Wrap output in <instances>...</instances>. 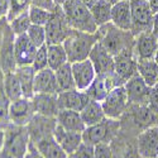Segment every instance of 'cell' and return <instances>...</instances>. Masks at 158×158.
<instances>
[{
  "label": "cell",
  "mask_w": 158,
  "mask_h": 158,
  "mask_svg": "<svg viewBox=\"0 0 158 158\" xmlns=\"http://www.w3.org/2000/svg\"><path fill=\"white\" fill-rule=\"evenodd\" d=\"M98 41L108 49V52L113 56L118 53L133 48L134 46V35L130 31H124L115 27L110 22L108 24H104L98 28Z\"/></svg>",
  "instance_id": "obj_1"
},
{
  "label": "cell",
  "mask_w": 158,
  "mask_h": 158,
  "mask_svg": "<svg viewBox=\"0 0 158 158\" xmlns=\"http://www.w3.org/2000/svg\"><path fill=\"white\" fill-rule=\"evenodd\" d=\"M135 146L142 158L158 157V125L142 130L137 137Z\"/></svg>",
  "instance_id": "obj_12"
},
{
  "label": "cell",
  "mask_w": 158,
  "mask_h": 158,
  "mask_svg": "<svg viewBox=\"0 0 158 158\" xmlns=\"http://www.w3.org/2000/svg\"><path fill=\"white\" fill-rule=\"evenodd\" d=\"M61 6L70 27L73 31L96 34L99 27L91 15L89 6L81 3L80 0H66Z\"/></svg>",
  "instance_id": "obj_2"
},
{
  "label": "cell",
  "mask_w": 158,
  "mask_h": 158,
  "mask_svg": "<svg viewBox=\"0 0 158 158\" xmlns=\"http://www.w3.org/2000/svg\"><path fill=\"white\" fill-rule=\"evenodd\" d=\"M71 67H72L76 89L85 91L96 77V71H95L93 62L89 58H86L82 61H77V62L71 63Z\"/></svg>",
  "instance_id": "obj_18"
},
{
  "label": "cell",
  "mask_w": 158,
  "mask_h": 158,
  "mask_svg": "<svg viewBox=\"0 0 158 158\" xmlns=\"http://www.w3.org/2000/svg\"><path fill=\"white\" fill-rule=\"evenodd\" d=\"M31 144V134L28 127L10 125L5 129L4 149L14 158H24Z\"/></svg>",
  "instance_id": "obj_6"
},
{
  "label": "cell",
  "mask_w": 158,
  "mask_h": 158,
  "mask_svg": "<svg viewBox=\"0 0 158 158\" xmlns=\"http://www.w3.org/2000/svg\"><path fill=\"white\" fill-rule=\"evenodd\" d=\"M157 158H158V157H157Z\"/></svg>",
  "instance_id": "obj_57"
},
{
  "label": "cell",
  "mask_w": 158,
  "mask_h": 158,
  "mask_svg": "<svg viewBox=\"0 0 158 158\" xmlns=\"http://www.w3.org/2000/svg\"><path fill=\"white\" fill-rule=\"evenodd\" d=\"M34 94H58L60 89L53 70L44 69L37 71L34 76Z\"/></svg>",
  "instance_id": "obj_23"
},
{
  "label": "cell",
  "mask_w": 158,
  "mask_h": 158,
  "mask_svg": "<svg viewBox=\"0 0 158 158\" xmlns=\"http://www.w3.org/2000/svg\"><path fill=\"white\" fill-rule=\"evenodd\" d=\"M131 105V116H133V122L143 128L147 129L149 127L153 125H158V114H156L154 111H152L148 105Z\"/></svg>",
  "instance_id": "obj_26"
},
{
  "label": "cell",
  "mask_w": 158,
  "mask_h": 158,
  "mask_svg": "<svg viewBox=\"0 0 158 158\" xmlns=\"http://www.w3.org/2000/svg\"><path fill=\"white\" fill-rule=\"evenodd\" d=\"M71 156H72V158H94V146L82 142L81 146Z\"/></svg>",
  "instance_id": "obj_42"
},
{
  "label": "cell",
  "mask_w": 158,
  "mask_h": 158,
  "mask_svg": "<svg viewBox=\"0 0 158 158\" xmlns=\"http://www.w3.org/2000/svg\"><path fill=\"white\" fill-rule=\"evenodd\" d=\"M57 95L58 94H34L32 98L34 113L43 116L56 118L60 111Z\"/></svg>",
  "instance_id": "obj_21"
},
{
  "label": "cell",
  "mask_w": 158,
  "mask_h": 158,
  "mask_svg": "<svg viewBox=\"0 0 158 158\" xmlns=\"http://www.w3.org/2000/svg\"><path fill=\"white\" fill-rule=\"evenodd\" d=\"M89 60L93 62L96 75H113L114 73V56L108 52L99 41L90 52Z\"/></svg>",
  "instance_id": "obj_15"
},
{
  "label": "cell",
  "mask_w": 158,
  "mask_h": 158,
  "mask_svg": "<svg viewBox=\"0 0 158 158\" xmlns=\"http://www.w3.org/2000/svg\"><path fill=\"white\" fill-rule=\"evenodd\" d=\"M69 158H72V156H69Z\"/></svg>",
  "instance_id": "obj_56"
},
{
  "label": "cell",
  "mask_w": 158,
  "mask_h": 158,
  "mask_svg": "<svg viewBox=\"0 0 158 158\" xmlns=\"http://www.w3.org/2000/svg\"><path fill=\"white\" fill-rule=\"evenodd\" d=\"M32 5V0H10V11L6 17V20H11L17 15L27 11Z\"/></svg>",
  "instance_id": "obj_39"
},
{
  "label": "cell",
  "mask_w": 158,
  "mask_h": 158,
  "mask_svg": "<svg viewBox=\"0 0 158 158\" xmlns=\"http://www.w3.org/2000/svg\"><path fill=\"white\" fill-rule=\"evenodd\" d=\"M32 5L41 6V8L52 10L56 6V2H55V0H32Z\"/></svg>",
  "instance_id": "obj_46"
},
{
  "label": "cell",
  "mask_w": 158,
  "mask_h": 158,
  "mask_svg": "<svg viewBox=\"0 0 158 158\" xmlns=\"http://www.w3.org/2000/svg\"><path fill=\"white\" fill-rule=\"evenodd\" d=\"M119 85L120 84L118 82L114 73L113 75H96L95 80L85 90V93L91 100H96L101 102L115 86H119Z\"/></svg>",
  "instance_id": "obj_14"
},
{
  "label": "cell",
  "mask_w": 158,
  "mask_h": 158,
  "mask_svg": "<svg viewBox=\"0 0 158 158\" xmlns=\"http://www.w3.org/2000/svg\"><path fill=\"white\" fill-rule=\"evenodd\" d=\"M111 8L113 5L108 4L104 0H98V2L90 8L91 15H93L98 27H101L104 24H108L111 22Z\"/></svg>",
  "instance_id": "obj_34"
},
{
  "label": "cell",
  "mask_w": 158,
  "mask_h": 158,
  "mask_svg": "<svg viewBox=\"0 0 158 158\" xmlns=\"http://www.w3.org/2000/svg\"><path fill=\"white\" fill-rule=\"evenodd\" d=\"M55 73H56V80L58 84L60 93L61 91H67V90L76 89L75 78H73V73H72V67H71L70 62L64 63L60 69H57L55 71Z\"/></svg>",
  "instance_id": "obj_32"
},
{
  "label": "cell",
  "mask_w": 158,
  "mask_h": 158,
  "mask_svg": "<svg viewBox=\"0 0 158 158\" xmlns=\"http://www.w3.org/2000/svg\"><path fill=\"white\" fill-rule=\"evenodd\" d=\"M158 46V38L152 31L143 32L134 37L133 52L137 60H154L156 49Z\"/></svg>",
  "instance_id": "obj_16"
},
{
  "label": "cell",
  "mask_w": 158,
  "mask_h": 158,
  "mask_svg": "<svg viewBox=\"0 0 158 158\" xmlns=\"http://www.w3.org/2000/svg\"><path fill=\"white\" fill-rule=\"evenodd\" d=\"M124 87L127 90L130 104H133V105H147L148 104L151 86L146 84V81L139 76L138 72L124 84Z\"/></svg>",
  "instance_id": "obj_13"
},
{
  "label": "cell",
  "mask_w": 158,
  "mask_h": 158,
  "mask_svg": "<svg viewBox=\"0 0 158 158\" xmlns=\"http://www.w3.org/2000/svg\"><path fill=\"white\" fill-rule=\"evenodd\" d=\"M148 4L153 13H158V0H148Z\"/></svg>",
  "instance_id": "obj_50"
},
{
  "label": "cell",
  "mask_w": 158,
  "mask_h": 158,
  "mask_svg": "<svg viewBox=\"0 0 158 158\" xmlns=\"http://www.w3.org/2000/svg\"><path fill=\"white\" fill-rule=\"evenodd\" d=\"M120 129L119 119H105L98 124L86 127L82 131V140L91 146H96L100 143H109L118 135Z\"/></svg>",
  "instance_id": "obj_4"
},
{
  "label": "cell",
  "mask_w": 158,
  "mask_h": 158,
  "mask_svg": "<svg viewBox=\"0 0 158 158\" xmlns=\"http://www.w3.org/2000/svg\"><path fill=\"white\" fill-rule=\"evenodd\" d=\"M111 23L115 27L130 31L131 29V11H130V2L122 0L111 8Z\"/></svg>",
  "instance_id": "obj_25"
},
{
  "label": "cell",
  "mask_w": 158,
  "mask_h": 158,
  "mask_svg": "<svg viewBox=\"0 0 158 158\" xmlns=\"http://www.w3.org/2000/svg\"><path fill=\"white\" fill-rule=\"evenodd\" d=\"M32 67L35 70V72L48 69V44H44L42 47L37 48Z\"/></svg>",
  "instance_id": "obj_38"
},
{
  "label": "cell",
  "mask_w": 158,
  "mask_h": 158,
  "mask_svg": "<svg viewBox=\"0 0 158 158\" xmlns=\"http://www.w3.org/2000/svg\"><path fill=\"white\" fill-rule=\"evenodd\" d=\"M56 125H57L56 118H49V116L34 114L32 120L27 125L29 134H31V140L33 143H35L39 139L53 135V130H55Z\"/></svg>",
  "instance_id": "obj_17"
},
{
  "label": "cell",
  "mask_w": 158,
  "mask_h": 158,
  "mask_svg": "<svg viewBox=\"0 0 158 158\" xmlns=\"http://www.w3.org/2000/svg\"><path fill=\"white\" fill-rule=\"evenodd\" d=\"M152 33L158 38V13H154L153 15V23H152Z\"/></svg>",
  "instance_id": "obj_48"
},
{
  "label": "cell",
  "mask_w": 158,
  "mask_h": 158,
  "mask_svg": "<svg viewBox=\"0 0 158 158\" xmlns=\"http://www.w3.org/2000/svg\"><path fill=\"white\" fill-rule=\"evenodd\" d=\"M47 34V44H60L63 43L64 39L70 35L72 28L66 19L63 9L61 5L56 4V6L51 10V18L44 25Z\"/></svg>",
  "instance_id": "obj_5"
},
{
  "label": "cell",
  "mask_w": 158,
  "mask_h": 158,
  "mask_svg": "<svg viewBox=\"0 0 158 158\" xmlns=\"http://www.w3.org/2000/svg\"><path fill=\"white\" fill-rule=\"evenodd\" d=\"M10 11V0H0V20H6Z\"/></svg>",
  "instance_id": "obj_45"
},
{
  "label": "cell",
  "mask_w": 158,
  "mask_h": 158,
  "mask_svg": "<svg viewBox=\"0 0 158 158\" xmlns=\"http://www.w3.org/2000/svg\"><path fill=\"white\" fill-rule=\"evenodd\" d=\"M4 143H5V130L0 129V153L4 149Z\"/></svg>",
  "instance_id": "obj_49"
},
{
  "label": "cell",
  "mask_w": 158,
  "mask_h": 158,
  "mask_svg": "<svg viewBox=\"0 0 158 158\" xmlns=\"http://www.w3.org/2000/svg\"><path fill=\"white\" fill-rule=\"evenodd\" d=\"M8 22V20H6ZM8 25L10 31L14 33V35H22V34H27L29 27L32 25L31 18H29V13L28 10L22 13V14L17 15L15 18H13L11 20L8 22Z\"/></svg>",
  "instance_id": "obj_35"
},
{
  "label": "cell",
  "mask_w": 158,
  "mask_h": 158,
  "mask_svg": "<svg viewBox=\"0 0 158 158\" xmlns=\"http://www.w3.org/2000/svg\"><path fill=\"white\" fill-rule=\"evenodd\" d=\"M129 99L124 85L115 86L108 96L101 101V106L105 113V116L110 119H120L129 108Z\"/></svg>",
  "instance_id": "obj_8"
},
{
  "label": "cell",
  "mask_w": 158,
  "mask_h": 158,
  "mask_svg": "<svg viewBox=\"0 0 158 158\" xmlns=\"http://www.w3.org/2000/svg\"><path fill=\"white\" fill-rule=\"evenodd\" d=\"M138 73L148 86L158 84V63L154 60H139Z\"/></svg>",
  "instance_id": "obj_30"
},
{
  "label": "cell",
  "mask_w": 158,
  "mask_h": 158,
  "mask_svg": "<svg viewBox=\"0 0 158 158\" xmlns=\"http://www.w3.org/2000/svg\"><path fill=\"white\" fill-rule=\"evenodd\" d=\"M80 114H81V118H82V122L85 123L86 127L98 124V123L102 122L105 118H106L105 116L104 110H102L101 102L96 101V100H91V99L82 108Z\"/></svg>",
  "instance_id": "obj_28"
},
{
  "label": "cell",
  "mask_w": 158,
  "mask_h": 158,
  "mask_svg": "<svg viewBox=\"0 0 158 158\" xmlns=\"http://www.w3.org/2000/svg\"><path fill=\"white\" fill-rule=\"evenodd\" d=\"M56 120L58 125H61L63 129L70 130V131L82 133L86 128L85 123L82 122L80 111H76V110L61 109L56 116Z\"/></svg>",
  "instance_id": "obj_24"
},
{
  "label": "cell",
  "mask_w": 158,
  "mask_h": 158,
  "mask_svg": "<svg viewBox=\"0 0 158 158\" xmlns=\"http://www.w3.org/2000/svg\"><path fill=\"white\" fill-rule=\"evenodd\" d=\"M69 62L67 52L62 43L60 44H48V67L56 71L61 66Z\"/></svg>",
  "instance_id": "obj_31"
},
{
  "label": "cell",
  "mask_w": 158,
  "mask_h": 158,
  "mask_svg": "<svg viewBox=\"0 0 158 158\" xmlns=\"http://www.w3.org/2000/svg\"><path fill=\"white\" fill-rule=\"evenodd\" d=\"M94 158H113V149L109 143H100L94 146Z\"/></svg>",
  "instance_id": "obj_41"
},
{
  "label": "cell",
  "mask_w": 158,
  "mask_h": 158,
  "mask_svg": "<svg viewBox=\"0 0 158 158\" xmlns=\"http://www.w3.org/2000/svg\"><path fill=\"white\" fill-rule=\"evenodd\" d=\"M34 144L44 158H69V154L63 151V148L57 143L53 135L39 139Z\"/></svg>",
  "instance_id": "obj_27"
},
{
  "label": "cell",
  "mask_w": 158,
  "mask_h": 158,
  "mask_svg": "<svg viewBox=\"0 0 158 158\" xmlns=\"http://www.w3.org/2000/svg\"><path fill=\"white\" fill-rule=\"evenodd\" d=\"M0 158H14L10 153H8L5 149H3V152L0 153Z\"/></svg>",
  "instance_id": "obj_52"
},
{
  "label": "cell",
  "mask_w": 158,
  "mask_h": 158,
  "mask_svg": "<svg viewBox=\"0 0 158 158\" xmlns=\"http://www.w3.org/2000/svg\"><path fill=\"white\" fill-rule=\"evenodd\" d=\"M80 2L81 3H84L86 6H89V8H91V6H93L96 2H98V0H80Z\"/></svg>",
  "instance_id": "obj_51"
},
{
  "label": "cell",
  "mask_w": 158,
  "mask_h": 158,
  "mask_svg": "<svg viewBox=\"0 0 158 158\" xmlns=\"http://www.w3.org/2000/svg\"><path fill=\"white\" fill-rule=\"evenodd\" d=\"M58 100V106L61 109H69V110H76V111H81L82 108L89 102L90 98L85 91L72 89L67 91H61L57 95Z\"/></svg>",
  "instance_id": "obj_20"
},
{
  "label": "cell",
  "mask_w": 158,
  "mask_h": 158,
  "mask_svg": "<svg viewBox=\"0 0 158 158\" xmlns=\"http://www.w3.org/2000/svg\"><path fill=\"white\" fill-rule=\"evenodd\" d=\"M148 108L154 111L156 114H158V84H156L154 86L151 87V93H149V98H148Z\"/></svg>",
  "instance_id": "obj_43"
},
{
  "label": "cell",
  "mask_w": 158,
  "mask_h": 158,
  "mask_svg": "<svg viewBox=\"0 0 158 158\" xmlns=\"http://www.w3.org/2000/svg\"><path fill=\"white\" fill-rule=\"evenodd\" d=\"M9 105L10 101L0 102V129H8L11 125L10 122V115H9Z\"/></svg>",
  "instance_id": "obj_40"
},
{
  "label": "cell",
  "mask_w": 158,
  "mask_h": 158,
  "mask_svg": "<svg viewBox=\"0 0 158 158\" xmlns=\"http://www.w3.org/2000/svg\"><path fill=\"white\" fill-rule=\"evenodd\" d=\"M27 35L29 37V39L33 42V44L37 48L47 44V34H46L44 25L32 24L29 27V29H28V32H27Z\"/></svg>",
  "instance_id": "obj_37"
},
{
  "label": "cell",
  "mask_w": 158,
  "mask_h": 158,
  "mask_svg": "<svg viewBox=\"0 0 158 158\" xmlns=\"http://www.w3.org/2000/svg\"><path fill=\"white\" fill-rule=\"evenodd\" d=\"M34 109L32 99L28 98H20L14 101H10L9 105V115L10 122L13 125L19 127H27L32 118L34 116Z\"/></svg>",
  "instance_id": "obj_11"
},
{
  "label": "cell",
  "mask_w": 158,
  "mask_h": 158,
  "mask_svg": "<svg viewBox=\"0 0 158 158\" xmlns=\"http://www.w3.org/2000/svg\"><path fill=\"white\" fill-rule=\"evenodd\" d=\"M14 39L15 35L8 25L3 29L2 33V42H0V67L4 73L13 72L17 69L15 56H14Z\"/></svg>",
  "instance_id": "obj_10"
},
{
  "label": "cell",
  "mask_w": 158,
  "mask_h": 158,
  "mask_svg": "<svg viewBox=\"0 0 158 158\" xmlns=\"http://www.w3.org/2000/svg\"><path fill=\"white\" fill-rule=\"evenodd\" d=\"M53 138L57 140V143L63 148V151L69 156L73 154L75 151L82 144V133L77 131H70L63 129L61 125H56L53 130Z\"/></svg>",
  "instance_id": "obj_22"
},
{
  "label": "cell",
  "mask_w": 158,
  "mask_h": 158,
  "mask_svg": "<svg viewBox=\"0 0 158 158\" xmlns=\"http://www.w3.org/2000/svg\"><path fill=\"white\" fill-rule=\"evenodd\" d=\"M122 158H142V156H140V153L138 152V148H137V146H135L134 148H133V147L127 148Z\"/></svg>",
  "instance_id": "obj_47"
},
{
  "label": "cell",
  "mask_w": 158,
  "mask_h": 158,
  "mask_svg": "<svg viewBox=\"0 0 158 158\" xmlns=\"http://www.w3.org/2000/svg\"><path fill=\"white\" fill-rule=\"evenodd\" d=\"M35 52H37V47L33 44V42L27 34L15 35L14 56H15L17 67L18 66H32Z\"/></svg>",
  "instance_id": "obj_19"
},
{
  "label": "cell",
  "mask_w": 158,
  "mask_h": 158,
  "mask_svg": "<svg viewBox=\"0 0 158 158\" xmlns=\"http://www.w3.org/2000/svg\"><path fill=\"white\" fill-rule=\"evenodd\" d=\"M4 91H5V94L10 101L24 98L19 78H18L15 71L4 73Z\"/></svg>",
  "instance_id": "obj_33"
},
{
  "label": "cell",
  "mask_w": 158,
  "mask_h": 158,
  "mask_svg": "<svg viewBox=\"0 0 158 158\" xmlns=\"http://www.w3.org/2000/svg\"><path fill=\"white\" fill-rule=\"evenodd\" d=\"M96 42H98V34H90L72 29L70 35L64 39L62 44L66 52H67L69 62L73 63L77 61L89 58L90 52Z\"/></svg>",
  "instance_id": "obj_3"
},
{
  "label": "cell",
  "mask_w": 158,
  "mask_h": 158,
  "mask_svg": "<svg viewBox=\"0 0 158 158\" xmlns=\"http://www.w3.org/2000/svg\"><path fill=\"white\" fill-rule=\"evenodd\" d=\"M24 158H44V157L42 156V153H41V152L38 151V148H37L35 144L31 140V144H29L28 151H27V153H25Z\"/></svg>",
  "instance_id": "obj_44"
},
{
  "label": "cell",
  "mask_w": 158,
  "mask_h": 158,
  "mask_svg": "<svg viewBox=\"0 0 158 158\" xmlns=\"http://www.w3.org/2000/svg\"><path fill=\"white\" fill-rule=\"evenodd\" d=\"M55 2H56V4H58V5H62V4L66 2V0H55Z\"/></svg>",
  "instance_id": "obj_55"
},
{
  "label": "cell",
  "mask_w": 158,
  "mask_h": 158,
  "mask_svg": "<svg viewBox=\"0 0 158 158\" xmlns=\"http://www.w3.org/2000/svg\"><path fill=\"white\" fill-rule=\"evenodd\" d=\"M104 2H106L110 5H115V4H118L119 2H122V0H104Z\"/></svg>",
  "instance_id": "obj_53"
},
{
  "label": "cell",
  "mask_w": 158,
  "mask_h": 158,
  "mask_svg": "<svg viewBox=\"0 0 158 158\" xmlns=\"http://www.w3.org/2000/svg\"><path fill=\"white\" fill-rule=\"evenodd\" d=\"M131 11V29L133 35L152 29L154 13L151 9L148 0H129Z\"/></svg>",
  "instance_id": "obj_7"
},
{
  "label": "cell",
  "mask_w": 158,
  "mask_h": 158,
  "mask_svg": "<svg viewBox=\"0 0 158 158\" xmlns=\"http://www.w3.org/2000/svg\"><path fill=\"white\" fill-rule=\"evenodd\" d=\"M154 61L158 63V46H157V49H156V55H154Z\"/></svg>",
  "instance_id": "obj_54"
},
{
  "label": "cell",
  "mask_w": 158,
  "mask_h": 158,
  "mask_svg": "<svg viewBox=\"0 0 158 158\" xmlns=\"http://www.w3.org/2000/svg\"><path fill=\"white\" fill-rule=\"evenodd\" d=\"M138 72V60L134 56L133 48L125 49L114 56V75L118 82L124 85L130 77Z\"/></svg>",
  "instance_id": "obj_9"
},
{
  "label": "cell",
  "mask_w": 158,
  "mask_h": 158,
  "mask_svg": "<svg viewBox=\"0 0 158 158\" xmlns=\"http://www.w3.org/2000/svg\"><path fill=\"white\" fill-rule=\"evenodd\" d=\"M28 13H29L32 24H35V25H46L51 18V10L41 6H35V5H31V8L28 9Z\"/></svg>",
  "instance_id": "obj_36"
},
{
  "label": "cell",
  "mask_w": 158,
  "mask_h": 158,
  "mask_svg": "<svg viewBox=\"0 0 158 158\" xmlns=\"http://www.w3.org/2000/svg\"><path fill=\"white\" fill-rule=\"evenodd\" d=\"M15 73L19 78V82L23 90V96L32 99L34 96V76L35 70L32 66H18L15 69Z\"/></svg>",
  "instance_id": "obj_29"
}]
</instances>
